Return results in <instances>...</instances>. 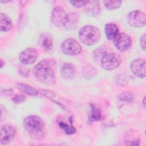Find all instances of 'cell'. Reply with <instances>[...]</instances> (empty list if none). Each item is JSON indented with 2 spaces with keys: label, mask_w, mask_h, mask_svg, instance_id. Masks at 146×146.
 <instances>
[{
  "label": "cell",
  "mask_w": 146,
  "mask_h": 146,
  "mask_svg": "<svg viewBox=\"0 0 146 146\" xmlns=\"http://www.w3.org/2000/svg\"><path fill=\"white\" fill-rule=\"evenodd\" d=\"M101 36L99 30L95 26L86 25L82 27L79 31L80 40L84 44L91 46L97 43Z\"/></svg>",
  "instance_id": "cell-3"
},
{
  "label": "cell",
  "mask_w": 146,
  "mask_h": 146,
  "mask_svg": "<svg viewBox=\"0 0 146 146\" xmlns=\"http://www.w3.org/2000/svg\"><path fill=\"white\" fill-rule=\"evenodd\" d=\"M142 106H143L144 109H145V98H144V99H143V102H142Z\"/></svg>",
  "instance_id": "cell-33"
},
{
  "label": "cell",
  "mask_w": 146,
  "mask_h": 146,
  "mask_svg": "<svg viewBox=\"0 0 146 146\" xmlns=\"http://www.w3.org/2000/svg\"><path fill=\"white\" fill-rule=\"evenodd\" d=\"M90 108V113L88 117V120L90 121H100L104 118L102 111L99 107H97L95 104H91Z\"/></svg>",
  "instance_id": "cell-15"
},
{
  "label": "cell",
  "mask_w": 146,
  "mask_h": 146,
  "mask_svg": "<svg viewBox=\"0 0 146 146\" xmlns=\"http://www.w3.org/2000/svg\"><path fill=\"white\" fill-rule=\"evenodd\" d=\"M106 54V51H105V48L104 47H99L95 50L94 52V55L95 57H99L100 55H104Z\"/></svg>",
  "instance_id": "cell-26"
},
{
  "label": "cell",
  "mask_w": 146,
  "mask_h": 146,
  "mask_svg": "<svg viewBox=\"0 0 146 146\" xmlns=\"http://www.w3.org/2000/svg\"><path fill=\"white\" fill-rule=\"evenodd\" d=\"M61 50L66 55H77L81 52L82 47L76 40L73 38H68L62 43Z\"/></svg>",
  "instance_id": "cell-6"
},
{
  "label": "cell",
  "mask_w": 146,
  "mask_h": 146,
  "mask_svg": "<svg viewBox=\"0 0 146 146\" xmlns=\"http://www.w3.org/2000/svg\"><path fill=\"white\" fill-rule=\"evenodd\" d=\"M10 2V1H3V0H1L0 1V2L2 3H7V2Z\"/></svg>",
  "instance_id": "cell-35"
},
{
  "label": "cell",
  "mask_w": 146,
  "mask_h": 146,
  "mask_svg": "<svg viewBox=\"0 0 146 146\" xmlns=\"http://www.w3.org/2000/svg\"><path fill=\"white\" fill-rule=\"evenodd\" d=\"M38 52L33 47L27 48L23 50L19 54V59L20 62L25 65H29L34 63L37 59Z\"/></svg>",
  "instance_id": "cell-10"
},
{
  "label": "cell",
  "mask_w": 146,
  "mask_h": 146,
  "mask_svg": "<svg viewBox=\"0 0 146 146\" xmlns=\"http://www.w3.org/2000/svg\"><path fill=\"white\" fill-rule=\"evenodd\" d=\"M125 145H139L140 144V141L138 140H130L125 141Z\"/></svg>",
  "instance_id": "cell-29"
},
{
  "label": "cell",
  "mask_w": 146,
  "mask_h": 146,
  "mask_svg": "<svg viewBox=\"0 0 146 146\" xmlns=\"http://www.w3.org/2000/svg\"><path fill=\"white\" fill-rule=\"evenodd\" d=\"M119 28L113 23H108L104 26V32L107 38L109 40H113L119 34Z\"/></svg>",
  "instance_id": "cell-17"
},
{
  "label": "cell",
  "mask_w": 146,
  "mask_h": 146,
  "mask_svg": "<svg viewBox=\"0 0 146 146\" xmlns=\"http://www.w3.org/2000/svg\"><path fill=\"white\" fill-rule=\"evenodd\" d=\"M86 2L87 1H70V3L72 5V6L76 8H80L84 6Z\"/></svg>",
  "instance_id": "cell-25"
},
{
  "label": "cell",
  "mask_w": 146,
  "mask_h": 146,
  "mask_svg": "<svg viewBox=\"0 0 146 146\" xmlns=\"http://www.w3.org/2000/svg\"><path fill=\"white\" fill-rule=\"evenodd\" d=\"M58 125L67 135H72L76 132V129L74 126L72 125H70L63 121H59Z\"/></svg>",
  "instance_id": "cell-22"
},
{
  "label": "cell",
  "mask_w": 146,
  "mask_h": 146,
  "mask_svg": "<svg viewBox=\"0 0 146 146\" xmlns=\"http://www.w3.org/2000/svg\"><path fill=\"white\" fill-rule=\"evenodd\" d=\"M127 21L132 27H143L146 24V16L143 12L140 10H134L128 14Z\"/></svg>",
  "instance_id": "cell-7"
},
{
  "label": "cell",
  "mask_w": 146,
  "mask_h": 146,
  "mask_svg": "<svg viewBox=\"0 0 146 146\" xmlns=\"http://www.w3.org/2000/svg\"><path fill=\"white\" fill-rule=\"evenodd\" d=\"M85 13L90 17H97L101 12L99 3L98 1H87L84 5Z\"/></svg>",
  "instance_id": "cell-12"
},
{
  "label": "cell",
  "mask_w": 146,
  "mask_h": 146,
  "mask_svg": "<svg viewBox=\"0 0 146 146\" xmlns=\"http://www.w3.org/2000/svg\"><path fill=\"white\" fill-rule=\"evenodd\" d=\"M23 127L30 137L35 140H42L45 135L44 124L43 120L36 115L26 116L23 120Z\"/></svg>",
  "instance_id": "cell-2"
},
{
  "label": "cell",
  "mask_w": 146,
  "mask_h": 146,
  "mask_svg": "<svg viewBox=\"0 0 146 146\" xmlns=\"http://www.w3.org/2000/svg\"><path fill=\"white\" fill-rule=\"evenodd\" d=\"M1 94L3 96H9L13 94V90L11 88L9 89H4L1 91Z\"/></svg>",
  "instance_id": "cell-30"
},
{
  "label": "cell",
  "mask_w": 146,
  "mask_h": 146,
  "mask_svg": "<svg viewBox=\"0 0 146 146\" xmlns=\"http://www.w3.org/2000/svg\"><path fill=\"white\" fill-rule=\"evenodd\" d=\"M4 64H5V62H3V60L1 59V68H2V67L4 65Z\"/></svg>",
  "instance_id": "cell-34"
},
{
  "label": "cell",
  "mask_w": 146,
  "mask_h": 146,
  "mask_svg": "<svg viewBox=\"0 0 146 146\" xmlns=\"http://www.w3.org/2000/svg\"><path fill=\"white\" fill-rule=\"evenodd\" d=\"M13 27L11 18L5 13L0 14V30L2 32L9 31Z\"/></svg>",
  "instance_id": "cell-16"
},
{
  "label": "cell",
  "mask_w": 146,
  "mask_h": 146,
  "mask_svg": "<svg viewBox=\"0 0 146 146\" xmlns=\"http://www.w3.org/2000/svg\"><path fill=\"white\" fill-rule=\"evenodd\" d=\"M21 6H25L26 3H27V1H21L19 2Z\"/></svg>",
  "instance_id": "cell-32"
},
{
  "label": "cell",
  "mask_w": 146,
  "mask_h": 146,
  "mask_svg": "<svg viewBox=\"0 0 146 146\" xmlns=\"http://www.w3.org/2000/svg\"><path fill=\"white\" fill-rule=\"evenodd\" d=\"M130 70L132 74L139 78H144L146 75L145 60L136 59L130 64Z\"/></svg>",
  "instance_id": "cell-11"
},
{
  "label": "cell",
  "mask_w": 146,
  "mask_h": 146,
  "mask_svg": "<svg viewBox=\"0 0 146 146\" xmlns=\"http://www.w3.org/2000/svg\"><path fill=\"white\" fill-rule=\"evenodd\" d=\"M79 17L76 13H71L68 15V18L67 24L64 27L67 29H74L76 28V26L78 25Z\"/></svg>",
  "instance_id": "cell-19"
},
{
  "label": "cell",
  "mask_w": 146,
  "mask_h": 146,
  "mask_svg": "<svg viewBox=\"0 0 146 146\" xmlns=\"http://www.w3.org/2000/svg\"><path fill=\"white\" fill-rule=\"evenodd\" d=\"M68 18V14L62 7L58 6L54 8L51 17V21L54 25L58 27L65 26Z\"/></svg>",
  "instance_id": "cell-5"
},
{
  "label": "cell",
  "mask_w": 146,
  "mask_h": 146,
  "mask_svg": "<svg viewBox=\"0 0 146 146\" xmlns=\"http://www.w3.org/2000/svg\"><path fill=\"white\" fill-rule=\"evenodd\" d=\"M113 40L115 46L121 52L128 50L132 44L130 36L124 33H119Z\"/></svg>",
  "instance_id": "cell-8"
},
{
  "label": "cell",
  "mask_w": 146,
  "mask_h": 146,
  "mask_svg": "<svg viewBox=\"0 0 146 146\" xmlns=\"http://www.w3.org/2000/svg\"><path fill=\"white\" fill-rule=\"evenodd\" d=\"M121 1H104L103 3L108 10H113L119 8L121 5Z\"/></svg>",
  "instance_id": "cell-21"
},
{
  "label": "cell",
  "mask_w": 146,
  "mask_h": 146,
  "mask_svg": "<svg viewBox=\"0 0 146 146\" xmlns=\"http://www.w3.org/2000/svg\"><path fill=\"white\" fill-rule=\"evenodd\" d=\"M17 134L15 128L12 125L5 124L1 127L0 142L2 145H6L11 143Z\"/></svg>",
  "instance_id": "cell-9"
},
{
  "label": "cell",
  "mask_w": 146,
  "mask_h": 146,
  "mask_svg": "<svg viewBox=\"0 0 146 146\" xmlns=\"http://www.w3.org/2000/svg\"><path fill=\"white\" fill-rule=\"evenodd\" d=\"M55 61L52 59H43L36 64L33 69L35 78L42 83L54 86L56 78L54 72Z\"/></svg>",
  "instance_id": "cell-1"
},
{
  "label": "cell",
  "mask_w": 146,
  "mask_h": 146,
  "mask_svg": "<svg viewBox=\"0 0 146 146\" xmlns=\"http://www.w3.org/2000/svg\"><path fill=\"white\" fill-rule=\"evenodd\" d=\"M140 47L141 49L144 51H145L146 50V46H145V34H144L141 35L140 40Z\"/></svg>",
  "instance_id": "cell-28"
},
{
  "label": "cell",
  "mask_w": 146,
  "mask_h": 146,
  "mask_svg": "<svg viewBox=\"0 0 146 146\" xmlns=\"http://www.w3.org/2000/svg\"><path fill=\"white\" fill-rule=\"evenodd\" d=\"M12 102L15 104H21L25 102L26 96L22 94H15L11 98Z\"/></svg>",
  "instance_id": "cell-24"
},
{
  "label": "cell",
  "mask_w": 146,
  "mask_h": 146,
  "mask_svg": "<svg viewBox=\"0 0 146 146\" xmlns=\"http://www.w3.org/2000/svg\"><path fill=\"white\" fill-rule=\"evenodd\" d=\"M15 87L22 92L32 96H35L39 94V91L36 89L24 83H17L15 84Z\"/></svg>",
  "instance_id": "cell-18"
},
{
  "label": "cell",
  "mask_w": 146,
  "mask_h": 146,
  "mask_svg": "<svg viewBox=\"0 0 146 146\" xmlns=\"http://www.w3.org/2000/svg\"><path fill=\"white\" fill-rule=\"evenodd\" d=\"M117 99L120 102L131 103L134 100V96L132 94L129 92H124L120 94L117 96Z\"/></svg>",
  "instance_id": "cell-23"
},
{
  "label": "cell",
  "mask_w": 146,
  "mask_h": 146,
  "mask_svg": "<svg viewBox=\"0 0 146 146\" xmlns=\"http://www.w3.org/2000/svg\"><path fill=\"white\" fill-rule=\"evenodd\" d=\"M98 71L95 67L92 66H86L83 70V74L85 78L91 79L96 75Z\"/></svg>",
  "instance_id": "cell-20"
},
{
  "label": "cell",
  "mask_w": 146,
  "mask_h": 146,
  "mask_svg": "<svg viewBox=\"0 0 146 146\" xmlns=\"http://www.w3.org/2000/svg\"><path fill=\"white\" fill-rule=\"evenodd\" d=\"M60 72L63 78L70 80L72 79L75 76L76 69L74 65L72 63H66L62 66Z\"/></svg>",
  "instance_id": "cell-14"
},
{
  "label": "cell",
  "mask_w": 146,
  "mask_h": 146,
  "mask_svg": "<svg viewBox=\"0 0 146 146\" xmlns=\"http://www.w3.org/2000/svg\"><path fill=\"white\" fill-rule=\"evenodd\" d=\"M121 63V58L120 55L115 52L106 54L101 59L102 67L108 71L115 69L120 65Z\"/></svg>",
  "instance_id": "cell-4"
},
{
  "label": "cell",
  "mask_w": 146,
  "mask_h": 146,
  "mask_svg": "<svg viewBox=\"0 0 146 146\" xmlns=\"http://www.w3.org/2000/svg\"><path fill=\"white\" fill-rule=\"evenodd\" d=\"M0 109H1V121H2V120L4 119L3 115H5L6 117V115H7V111L5 107L2 104H1Z\"/></svg>",
  "instance_id": "cell-31"
},
{
  "label": "cell",
  "mask_w": 146,
  "mask_h": 146,
  "mask_svg": "<svg viewBox=\"0 0 146 146\" xmlns=\"http://www.w3.org/2000/svg\"><path fill=\"white\" fill-rule=\"evenodd\" d=\"M39 44L45 51H51L53 47V40L51 35L47 32L42 33L39 38Z\"/></svg>",
  "instance_id": "cell-13"
},
{
  "label": "cell",
  "mask_w": 146,
  "mask_h": 146,
  "mask_svg": "<svg viewBox=\"0 0 146 146\" xmlns=\"http://www.w3.org/2000/svg\"><path fill=\"white\" fill-rule=\"evenodd\" d=\"M40 93L43 95L44 96H46L47 98H52L55 97V93H54L52 91H49V90H40Z\"/></svg>",
  "instance_id": "cell-27"
}]
</instances>
